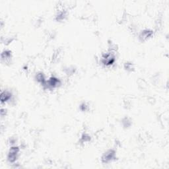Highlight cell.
I'll return each mask as SVG.
<instances>
[{"mask_svg": "<svg viewBox=\"0 0 169 169\" xmlns=\"http://www.w3.org/2000/svg\"><path fill=\"white\" fill-rule=\"evenodd\" d=\"M115 62V56L112 50L108 53H105L102 56L101 62L106 66L112 65Z\"/></svg>", "mask_w": 169, "mask_h": 169, "instance_id": "obj_1", "label": "cell"}, {"mask_svg": "<svg viewBox=\"0 0 169 169\" xmlns=\"http://www.w3.org/2000/svg\"><path fill=\"white\" fill-rule=\"evenodd\" d=\"M19 153V148L17 146H12L10 148L9 153L7 155V159L10 162H15L18 157Z\"/></svg>", "mask_w": 169, "mask_h": 169, "instance_id": "obj_2", "label": "cell"}, {"mask_svg": "<svg viewBox=\"0 0 169 169\" xmlns=\"http://www.w3.org/2000/svg\"><path fill=\"white\" fill-rule=\"evenodd\" d=\"M116 151L113 149H110L106 152L102 157V161L104 163H108L115 158Z\"/></svg>", "mask_w": 169, "mask_h": 169, "instance_id": "obj_3", "label": "cell"}, {"mask_svg": "<svg viewBox=\"0 0 169 169\" xmlns=\"http://www.w3.org/2000/svg\"><path fill=\"white\" fill-rule=\"evenodd\" d=\"M61 84L60 80L56 77H51L49 78L48 81H46V86L48 88H54L58 87Z\"/></svg>", "mask_w": 169, "mask_h": 169, "instance_id": "obj_4", "label": "cell"}, {"mask_svg": "<svg viewBox=\"0 0 169 169\" xmlns=\"http://www.w3.org/2000/svg\"><path fill=\"white\" fill-rule=\"evenodd\" d=\"M12 96L11 92L8 91V90H4L1 92V103H4L7 102L9 100H11Z\"/></svg>", "mask_w": 169, "mask_h": 169, "instance_id": "obj_5", "label": "cell"}, {"mask_svg": "<svg viewBox=\"0 0 169 169\" xmlns=\"http://www.w3.org/2000/svg\"><path fill=\"white\" fill-rule=\"evenodd\" d=\"M35 79L37 80V82H39V83H41L42 85L45 86L46 83V80L45 78V76L42 73H38L35 76Z\"/></svg>", "mask_w": 169, "mask_h": 169, "instance_id": "obj_6", "label": "cell"}, {"mask_svg": "<svg viewBox=\"0 0 169 169\" xmlns=\"http://www.w3.org/2000/svg\"><path fill=\"white\" fill-rule=\"evenodd\" d=\"M153 31L151 30H149V29H146V30H144L143 31L141 32L140 35V38L142 39V41H145V40H147L149 38H150L153 35Z\"/></svg>", "mask_w": 169, "mask_h": 169, "instance_id": "obj_7", "label": "cell"}, {"mask_svg": "<svg viewBox=\"0 0 169 169\" xmlns=\"http://www.w3.org/2000/svg\"><path fill=\"white\" fill-rule=\"evenodd\" d=\"M11 59V52L9 50H5L1 54V60L5 62H9Z\"/></svg>", "mask_w": 169, "mask_h": 169, "instance_id": "obj_8", "label": "cell"}, {"mask_svg": "<svg viewBox=\"0 0 169 169\" xmlns=\"http://www.w3.org/2000/svg\"><path fill=\"white\" fill-rule=\"evenodd\" d=\"M65 17H66V11L63 9L60 10L56 15V19L57 21H62L64 19Z\"/></svg>", "mask_w": 169, "mask_h": 169, "instance_id": "obj_9", "label": "cell"}, {"mask_svg": "<svg viewBox=\"0 0 169 169\" xmlns=\"http://www.w3.org/2000/svg\"><path fill=\"white\" fill-rule=\"evenodd\" d=\"M124 67H125V69H126L127 71H132L134 70V65L132 63H126L125 65H124Z\"/></svg>", "mask_w": 169, "mask_h": 169, "instance_id": "obj_10", "label": "cell"}, {"mask_svg": "<svg viewBox=\"0 0 169 169\" xmlns=\"http://www.w3.org/2000/svg\"><path fill=\"white\" fill-rule=\"evenodd\" d=\"M81 139L84 142H88V141H89L90 140V137L89 135H88L87 134H83L82 135Z\"/></svg>", "mask_w": 169, "mask_h": 169, "instance_id": "obj_11", "label": "cell"}]
</instances>
